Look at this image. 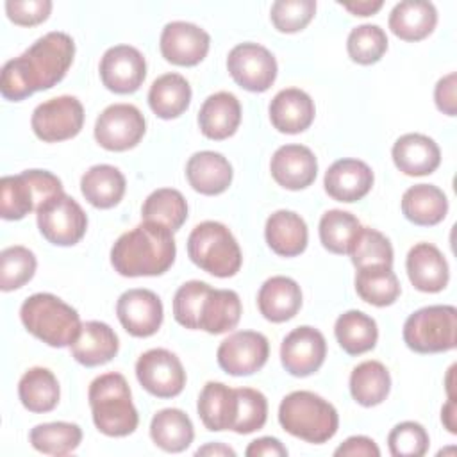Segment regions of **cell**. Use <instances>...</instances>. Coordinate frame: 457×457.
I'll return each mask as SVG.
<instances>
[{"mask_svg":"<svg viewBox=\"0 0 457 457\" xmlns=\"http://www.w3.org/2000/svg\"><path fill=\"white\" fill-rule=\"evenodd\" d=\"M403 216L421 227H432L448 212L446 195L434 184H414L402 196Z\"/></svg>","mask_w":457,"mask_h":457,"instance_id":"cell-32","label":"cell"},{"mask_svg":"<svg viewBox=\"0 0 457 457\" xmlns=\"http://www.w3.org/2000/svg\"><path fill=\"white\" fill-rule=\"evenodd\" d=\"M346 50L353 62L373 64L382 59L387 50V36L384 29L373 23H364L350 30L346 39Z\"/></svg>","mask_w":457,"mask_h":457,"instance_id":"cell-44","label":"cell"},{"mask_svg":"<svg viewBox=\"0 0 457 457\" xmlns=\"http://www.w3.org/2000/svg\"><path fill=\"white\" fill-rule=\"evenodd\" d=\"M36 255L20 245L7 246L0 252V287L12 291L25 286L36 273Z\"/></svg>","mask_w":457,"mask_h":457,"instance_id":"cell-45","label":"cell"},{"mask_svg":"<svg viewBox=\"0 0 457 457\" xmlns=\"http://www.w3.org/2000/svg\"><path fill=\"white\" fill-rule=\"evenodd\" d=\"M227 68L237 86L252 93H262L277 79V61L273 54L259 43H239L227 57Z\"/></svg>","mask_w":457,"mask_h":457,"instance_id":"cell-13","label":"cell"},{"mask_svg":"<svg viewBox=\"0 0 457 457\" xmlns=\"http://www.w3.org/2000/svg\"><path fill=\"white\" fill-rule=\"evenodd\" d=\"M146 77L143 54L130 45H116L100 59V79L104 86L118 95H129L141 87Z\"/></svg>","mask_w":457,"mask_h":457,"instance_id":"cell-16","label":"cell"},{"mask_svg":"<svg viewBox=\"0 0 457 457\" xmlns=\"http://www.w3.org/2000/svg\"><path fill=\"white\" fill-rule=\"evenodd\" d=\"M18 396L27 411L48 412L59 403V382L48 368H30L18 382Z\"/></svg>","mask_w":457,"mask_h":457,"instance_id":"cell-36","label":"cell"},{"mask_svg":"<svg viewBox=\"0 0 457 457\" xmlns=\"http://www.w3.org/2000/svg\"><path fill=\"white\" fill-rule=\"evenodd\" d=\"M20 318L34 337L55 348L71 346L82 327L79 312L52 293L29 296L21 303Z\"/></svg>","mask_w":457,"mask_h":457,"instance_id":"cell-6","label":"cell"},{"mask_svg":"<svg viewBox=\"0 0 457 457\" xmlns=\"http://www.w3.org/2000/svg\"><path fill=\"white\" fill-rule=\"evenodd\" d=\"M348 255L357 270L368 266H393V246L389 239L370 227H361Z\"/></svg>","mask_w":457,"mask_h":457,"instance_id":"cell-43","label":"cell"},{"mask_svg":"<svg viewBox=\"0 0 457 457\" xmlns=\"http://www.w3.org/2000/svg\"><path fill=\"white\" fill-rule=\"evenodd\" d=\"M323 186L334 200L352 204L370 193L373 186V171L364 161L339 159L327 170Z\"/></svg>","mask_w":457,"mask_h":457,"instance_id":"cell-21","label":"cell"},{"mask_svg":"<svg viewBox=\"0 0 457 457\" xmlns=\"http://www.w3.org/2000/svg\"><path fill=\"white\" fill-rule=\"evenodd\" d=\"M120 341L116 332L104 321H86L77 339L71 343L73 359L87 368L102 366L118 353Z\"/></svg>","mask_w":457,"mask_h":457,"instance_id":"cell-26","label":"cell"},{"mask_svg":"<svg viewBox=\"0 0 457 457\" xmlns=\"http://www.w3.org/2000/svg\"><path fill=\"white\" fill-rule=\"evenodd\" d=\"M355 291L364 302L386 307L400 296V282L391 266H368L357 270Z\"/></svg>","mask_w":457,"mask_h":457,"instance_id":"cell-39","label":"cell"},{"mask_svg":"<svg viewBox=\"0 0 457 457\" xmlns=\"http://www.w3.org/2000/svg\"><path fill=\"white\" fill-rule=\"evenodd\" d=\"M268 246L282 257L300 255L307 248V225L303 218L293 211H275L264 227Z\"/></svg>","mask_w":457,"mask_h":457,"instance_id":"cell-29","label":"cell"},{"mask_svg":"<svg viewBox=\"0 0 457 457\" xmlns=\"http://www.w3.org/2000/svg\"><path fill=\"white\" fill-rule=\"evenodd\" d=\"M59 193H62L61 179L46 170L5 175L0 180V214L4 220H21Z\"/></svg>","mask_w":457,"mask_h":457,"instance_id":"cell-8","label":"cell"},{"mask_svg":"<svg viewBox=\"0 0 457 457\" xmlns=\"http://www.w3.org/2000/svg\"><path fill=\"white\" fill-rule=\"evenodd\" d=\"M5 11L11 21L23 27H32L45 21L52 11L50 0H7Z\"/></svg>","mask_w":457,"mask_h":457,"instance_id":"cell-49","label":"cell"},{"mask_svg":"<svg viewBox=\"0 0 457 457\" xmlns=\"http://www.w3.org/2000/svg\"><path fill=\"white\" fill-rule=\"evenodd\" d=\"M173 318L191 330L223 334L239 323L241 300L232 289H214L207 282L189 280L173 296Z\"/></svg>","mask_w":457,"mask_h":457,"instance_id":"cell-3","label":"cell"},{"mask_svg":"<svg viewBox=\"0 0 457 457\" xmlns=\"http://www.w3.org/2000/svg\"><path fill=\"white\" fill-rule=\"evenodd\" d=\"M84 125V107L79 98L62 95L39 104L30 118L34 134L46 143L75 137Z\"/></svg>","mask_w":457,"mask_h":457,"instance_id":"cell-11","label":"cell"},{"mask_svg":"<svg viewBox=\"0 0 457 457\" xmlns=\"http://www.w3.org/2000/svg\"><path fill=\"white\" fill-rule=\"evenodd\" d=\"M245 453L248 457H286L287 455V448L277 439V437H259V439H253Z\"/></svg>","mask_w":457,"mask_h":457,"instance_id":"cell-52","label":"cell"},{"mask_svg":"<svg viewBox=\"0 0 457 457\" xmlns=\"http://www.w3.org/2000/svg\"><path fill=\"white\" fill-rule=\"evenodd\" d=\"M75 55V43L66 32H48L32 43L21 55L9 59L0 75L2 96L20 102L36 91L61 82Z\"/></svg>","mask_w":457,"mask_h":457,"instance_id":"cell-1","label":"cell"},{"mask_svg":"<svg viewBox=\"0 0 457 457\" xmlns=\"http://www.w3.org/2000/svg\"><path fill=\"white\" fill-rule=\"evenodd\" d=\"M270 355L266 336L255 330H239L221 341L216 352L218 364L234 377H245L259 371Z\"/></svg>","mask_w":457,"mask_h":457,"instance_id":"cell-15","label":"cell"},{"mask_svg":"<svg viewBox=\"0 0 457 457\" xmlns=\"http://www.w3.org/2000/svg\"><path fill=\"white\" fill-rule=\"evenodd\" d=\"M403 341L418 353H439L457 345V309L428 305L412 312L403 323Z\"/></svg>","mask_w":457,"mask_h":457,"instance_id":"cell-9","label":"cell"},{"mask_svg":"<svg viewBox=\"0 0 457 457\" xmlns=\"http://www.w3.org/2000/svg\"><path fill=\"white\" fill-rule=\"evenodd\" d=\"M196 409L207 430H232L237 411L236 389L221 382H207L200 391Z\"/></svg>","mask_w":457,"mask_h":457,"instance_id":"cell-31","label":"cell"},{"mask_svg":"<svg viewBox=\"0 0 457 457\" xmlns=\"http://www.w3.org/2000/svg\"><path fill=\"white\" fill-rule=\"evenodd\" d=\"M209 34L189 21H170L159 39L162 57L177 66H196L209 52Z\"/></svg>","mask_w":457,"mask_h":457,"instance_id":"cell-19","label":"cell"},{"mask_svg":"<svg viewBox=\"0 0 457 457\" xmlns=\"http://www.w3.org/2000/svg\"><path fill=\"white\" fill-rule=\"evenodd\" d=\"M187 255L200 270L220 278L234 277L243 261L236 237L220 221H202L191 230Z\"/></svg>","mask_w":457,"mask_h":457,"instance_id":"cell-7","label":"cell"},{"mask_svg":"<svg viewBox=\"0 0 457 457\" xmlns=\"http://www.w3.org/2000/svg\"><path fill=\"white\" fill-rule=\"evenodd\" d=\"M282 428L307 443L321 445L334 437L339 427L336 407L311 391H293L282 398L278 407Z\"/></svg>","mask_w":457,"mask_h":457,"instance_id":"cell-5","label":"cell"},{"mask_svg":"<svg viewBox=\"0 0 457 457\" xmlns=\"http://www.w3.org/2000/svg\"><path fill=\"white\" fill-rule=\"evenodd\" d=\"M116 316L130 336L148 337L154 336L162 323V302L150 289H129L118 298Z\"/></svg>","mask_w":457,"mask_h":457,"instance_id":"cell-18","label":"cell"},{"mask_svg":"<svg viewBox=\"0 0 457 457\" xmlns=\"http://www.w3.org/2000/svg\"><path fill=\"white\" fill-rule=\"evenodd\" d=\"M152 441L164 452H184L195 437L193 423L189 416L180 409H161L154 414L150 423Z\"/></svg>","mask_w":457,"mask_h":457,"instance_id":"cell-35","label":"cell"},{"mask_svg":"<svg viewBox=\"0 0 457 457\" xmlns=\"http://www.w3.org/2000/svg\"><path fill=\"white\" fill-rule=\"evenodd\" d=\"M146 121L132 104H112L105 107L95 123L96 143L111 152L134 148L145 136Z\"/></svg>","mask_w":457,"mask_h":457,"instance_id":"cell-12","label":"cell"},{"mask_svg":"<svg viewBox=\"0 0 457 457\" xmlns=\"http://www.w3.org/2000/svg\"><path fill=\"white\" fill-rule=\"evenodd\" d=\"M316 2L314 0H277L271 5L270 16L277 30L291 34L305 29L314 18Z\"/></svg>","mask_w":457,"mask_h":457,"instance_id":"cell-48","label":"cell"},{"mask_svg":"<svg viewBox=\"0 0 457 457\" xmlns=\"http://www.w3.org/2000/svg\"><path fill=\"white\" fill-rule=\"evenodd\" d=\"M84 198L98 209H111L125 195V177L111 164H95L80 179Z\"/></svg>","mask_w":457,"mask_h":457,"instance_id":"cell-33","label":"cell"},{"mask_svg":"<svg viewBox=\"0 0 457 457\" xmlns=\"http://www.w3.org/2000/svg\"><path fill=\"white\" fill-rule=\"evenodd\" d=\"M257 305L261 314L273 323H282L296 316L302 307L300 286L284 275L268 278L257 295Z\"/></svg>","mask_w":457,"mask_h":457,"instance_id":"cell-28","label":"cell"},{"mask_svg":"<svg viewBox=\"0 0 457 457\" xmlns=\"http://www.w3.org/2000/svg\"><path fill=\"white\" fill-rule=\"evenodd\" d=\"M327 355V341L323 334L309 325L291 330L280 345V361L287 373L307 377L318 371Z\"/></svg>","mask_w":457,"mask_h":457,"instance_id":"cell-17","label":"cell"},{"mask_svg":"<svg viewBox=\"0 0 457 457\" xmlns=\"http://www.w3.org/2000/svg\"><path fill=\"white\" fill-rule=\"evenodd\" d=\"M191 102V86L180 73L157 77L148 91L150 109L162 120L179 118Z\"/></svg>","mask_w":457,"mask_h":457,"instance_id":"cell-34","label":"cell"},{"mask_svg":"<svg viewBox=\"0 0 457 457\" xmlns=\"http://www.w3.org/2000/svg\"><path fill=\"white\" fill-rule=\"evenodd\" d=\"M241 123V104L236 95L218 91L207 96L198 112V125L205 137L221 141L236 134Z\"/></svg>","mask_w":457,"mask_h":457,"instance_id":"cell-25","label":"cell"},{"mask_svg":"<svg viewBox=\"0 0 457 457\" xmlns=\"http://www.w3.org/2000/svg\"><path fill=\"white\" fill-rule=\"evenodd\" d=\"M341 5L355 16H370L375 14L384 2L382 0H359V2H341Z\"/></svg>","mask_w":457,"mask_h":457,"instance_id":"cell-53","label":"cell"},{"mask_svg":"<svg viewBox=\"0 0 457 457\" xmlns=\"http://www.w3.org/2000/svg\"><path fill=\"white\" fill-rule=\"evenodd\" d=\"M411 284L423 293H439L446 287L450 271L441 250L432 243L414 245L405 261Z\"/></svg>","mask_w":457,"mask_h":457,"instance_id":"cell-22","label":"cell"},{"mask_svg":"<svg viewBox=\"0 0 457 457\" xmlns=\"http://www.w3.org/2000/svg\"><path fill=\"white\" fill-rule=\"evenodd\" d=\"M270 171L278 186L298 191L314 182L318 161L312 150L303 145H284L275 150Z\"/></svg>","mask_w":457,"mask_h":457,"instance_id":"cell-20","label":"cell"},{"mask_svg":"<svg viewBox=\"0 0 457 457\" xmlns=\"http://www.w3.org/2000/svg\"><path fill=\"white\" fill-rule=\"evenodd\" d=\"M37 227L43 237L57 246L77 245L87 228V216L82 207L64 191L48 198L36 211Z\"/></svg>","mask_w":457,"mask_h":457,"instance_id":"cell-10","label":"cell"},{"mask_svg":"<svg viewBox=\"0 0 457 457\" xmlns=\"http://www.w3.org/2000/svg\"><path fill=\"white\" fill-rule=\"evenodd\" d=\"M395 166L409 177L430 175L441 162V150L437 143L418 132L400 136L391 150Z\"/></svg>","mask_w":457,"mask_h":457,"instance_id":"cell-23","label":"cell"},{"mask_svg":"<svg viewBox=\"0 0 457 457\" xmlns=\"http://www.w3.org/2000/svg\"><path fill=\"white\" fill-rule=\"evenodd\" d=\"M196 455H230V457H234L236 452L223 443H207L205 446L196 450Z\"/></svg>","mask_w":457,"mask_h":457,"instance_id":"cell-55","label":"cell"},{"mask_svg":"<svg viewBox=\"0 0 457 457\" xmlns=\"http://www.w3.org/2000/svg\"><path fill=\"white\" fill-rule=\"evenodd\" d=\"M361 227L352 212L330 209L320 220V241L332 253H348Z\"/></svg>","mask_w":457,"mask_h":457,"instance_id":"cell-42","label":"cell"},{"mask_svg":"<svg viewBox=\"0 0 457 457\" xmlns=\"http://www.w3.org/2000/svg\"><path fill=\"white\" fill-rule=\"evenodd\" d=\"M186 177L189 186L202 195H220L232 182V166L218 152L202 150L189 157L186 164Z\"/></svg>","mask_w":457,"mask_h":457,"instance_id":"cell-27","label":"cell"},{"mask_svg":"<svg viewBox=\"0 0 457 457\" xmlns=\"http://www.w3.org/2000/svg\"><path fill=\"white\" fill-rule=\"evenodd\" d=\"M136 377L143 389L157 398H173L186 386V371L180 359L166 348H152L139 355Z\"/></svg>","mask_w":457,"mask_h":457,"instance_id":"cell-14","label":"cell"},{"mask_svg":"<svg viewBox=\"0 0 457 457\" xmlns=\"http://www.w3.org/2000/svg\"><path fill=\"white\" fill-rule=\"evenodd\" d=\"M173 232L159 223L145 221L121 234L111 248V264L123 277H155L175 261Z\"/></svg>","mask_w":457,"mask_h":457,"instance_id":"cell-2","label":"cell"},{"mask_svg":"<svg viewBox=\"0 0 457 457\" xmlns=\"http://www.w3.org/2000/svg\"><path fill=\"white\" fill-rule=\"evenodd\" d=\"M145 221H154L168 227L171 232L179 230L187 218V202L180 191L161 187L152 191L141 207Z\"/></svg>","mask_w":457,"mask_h":457,"instance_id":"cell-40","label":"cell"},{"mask_svg":"<svg viewBox=\"0 0 457 457\" xmlns=\"http://www.w3.org/2000/svg\"><path fill=\"white\" fill-rule=\"evenodd\" d=\"M334 334L339 346L348 355H361L375 348L378 339V328L371 316L362 311L343 312L334 325Z\"/></svg>","mask_w":457,"mask_h":457,"instance_id":"cell-37","label":"cell"},{"mask_svg":"<svg viewBox=\"0 0 457 457\" xmlns=\"http://www.w3.org/2000/svg\"><path fill=\"white\" fill-rule=\"evenodd\" d=\"M95 427L109 437H123L137 428L139 416L132 403L130 387L121 373L96 377L87 391Z\"/></svg>","mask_w":457,"mask_h":457,"instance_id":"cell-4","label":"cell"},{"mask_svg":"<svg viewBox=\"0 0 457 457\" xmlns=\"http://www.w3.org/2000/svg\"><path fill=\"white\" fill-rule=\"evenodd\" d=\"M314 114L312 98L298 87L282 89L270 102L271 125L284 134L303 132L311 127Z\"/></svg>","mask_w":457,"mask_h":457,"instance_id":"cell-24","label":"cell"},{"mask_svg":"<svg viewBox=\"0 0 457 457\" xmlns=\"http://www.w3.org/2000/svg\"><path fill=\"white\" fill-rule=\"evenodd\" d=\"M391 389V377L387 368L378 361H364L352 370L350 393L362 407H375L382 403Z\"/></svg>","mask_w":457,"mask_h":457,"instance_id":"cell-38","label":"cell"},{"mask_svg":"<svg viewBox=\"0 0 457 457\" xmlns=\"http://www.w3.org/2000/svg\"><path fill=\"white\" fill-rule=\"evenodd\" d=\"M29 441L41 453L68 455L80 445L82 428L68 421L39 423L30 430Z\"/></svg>","mask_w":457,"mask_h":457,"instance_id":"cell-41","label":"cell"},{"mask_svg":"<svg viewBox=\"0 0 457 457\" xmlns=\"http://www.w3.org/2000/svg\"><path fill=\"white\" fill-rule=\"evenodd\" d=\"M334 455H348V457H359V455H362V457H378L380 455V450H378V446H377V443L373 441V439H370V437H366V436H352V437H348L346 441H343L337 448H336V452H334Z\"/></svg>","mask_w":457,"mask_h":457,"instance_id":"cell-51","label":"cell"},{"mask_svg":"<svg viewBox=\"0 0 457 457\" xmlns=\"http://www.w3.org/2000/svg\"><path fill=\"white\" fill-rule=\"evenodd\" d=\"M237 411L232 430L237 434H252L264 427L268 418L266 396L252 387H237Z\"/></svg>","mask_w":457,"mask_h":457,"instance_id":"cell-46","label":"cell"},{"mask_svg":"<svg viewBox=\"0 0 457 457\" xmlns=\"http://www.w3.org/2000/svg\"><path fill=\"white\" fill-rule=\"evenodd\" d=\"M430 445L423 425L416 421H402L395 425L387 436V446L395 457H421Z\"/></svg>","mask_w":457,"mask_h":457,"instance_id":"cell-47","label":"cell"},{"mask_svg":"<svg viewBox=\"0 0 457 457\" xmlns=\"http://www.w3.org/2000/svg\"><path fill=\"white\" fill-rule=\"evenodd\" d=\"M387 23L396 37L421 41L436 29L437 11L432 2L403 0L393 7Z\"/></svg>","mask_w":457,"mask_h":457,"instance_id":"cell-30","label":"cell"},{"mask_svg":"<svg viewBox=\"0 0 457 457\" xmlns=\"http://www.w3.org/2000/svg\"><path fill=\"white\" fill-rule=\"evenodd\" d=\"M455 79L457 75L452 71L448 75H445L443 79L437 80L436 84V89H434V100H436V105L441 112L448 114V116H455Z\"/></svg>","mask_w":457,"mask_h":457,"instance_id":"cell-50","label":"cell"},{"mask_svg":"<svg viewBox=\"0 0 457 457\" xmlns=\"http://www.w3.org/2000/svg\"><path fill=\"white\" fill-rule=\"evenodd\" d=\"M441 421L448 428V432L457 434V421H455V398H448L445 407L441 409Z\"/></svg>","mask_w":457,"mask_h":457,"instance_id":"cell-54","label":"cell"}]
</instances>
